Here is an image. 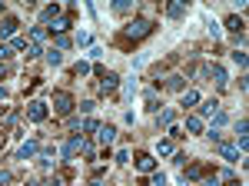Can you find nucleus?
<instances>
[{"label": "nucleus", "mask_w": 249, "mask_h": 186, "mask_svg": "<svg viewBox=\"0 0 249 186\" xmlns=\"http://www.w3.org/2000/svg\"><path fill=\"white\" fill-rule=\"evenodd\" d=\"M153 27H156V23L150 17H136V20H130V23L123 27V37H126V40H143V37L153 34Z\"/></svg>", "instance_id": "f257e3e1"}, {"label": "nucleus", "mask_w": 249, "mask_h": 186, "mask_svg": "<svg viewBox=\"0 0 249 186\" xmlns=\"http://www.w3.org/2000/svg\"><path fill=\"white\" fill-rule=\"evenodd\" d=\"M93 74L100 76V90H103V93H113L116 87H120V76H116L113 70H107V67H100V63H96Z\"/></svg>", "instance_id": "f03ea898"}, {"label": "nucleus", "mask_w": 249, "mask_h": 186, "mask_svg": "<svg viewBox=\"0 0 249 186\" xmlns=\"http://www.w3.org/2000/svg\"><path fill=\"white\" fill-rule=\"evenodd\" d=\"M47 116H50V103H47V100H30V103H27V120L43 123Z\"/></svg>", "instance_id": "7ed1b4c3"}, {"label": "nucleus", "mask_w": 249, "mask_h": 186, "mask_svg": "<svg viewBox=\"0 0 249 186\" xmlns=\"http://www.w3.org/2000/svg\"><path fill=\"white\" fill-rule=\"evenodd\" d=\"M83 149H87V140H83V136L77 133V136H70V143L63 147V153H60V156H63V163H73V160H77Z\"/></svg>", "instance_id": "20e7f679"}, {"label": "nucleus", "mask_w": 249, "mask_h": 186, "mask_svg": "<svg viewBox=\"0 0 249 186\" xmlns=\"http://www.w3.org/2000/svg\"><path fill=\"white\" fill-rule=\"evenodd\" d=\"M203 76H213V80H216V87H219V90H223V87H226V83H230V76H226V70H223V67H219V63H206V67H203Z\"/></svg>", "instance_id": "39448f33"}, {"label": "nucleus", "mask_w": 249, "mask_h": 186, "mask_svg": "<svg viewBox=\"0 0 249 186\" xmlns=\"http://www.w3.org/2000/svg\"><path fill=\"white\" fill-rule=\"evenodd\" d=\"M73 107H77V103H73V96H70V93H53V113L67 116Z\"/></svg>", "instance_id": "423d86ee"}, {"label": "nucleus", "mask_w": 249, "mask_h": 186, "mask_svg": "<svg viewBox=\"0 0 249 186\" xmlns=\"http://www.w3.org/2000/svg\"><path fill=\"white\" fill-rule=\"evenodd\" d=\"M96 140H100L103 147H113L116 143V127L113 123H100V127H96Z\"/></svg>", "instance_id": "0eeeda50"}, {"label": "nucleus", "mask_w": 249, "mask_h": 186, "mask_svg": "<svg viewBox=\"0 0 249 186\" xmlns=\"http://www.w3.org/2000/svg\"><path fill=\"white\" fill-rule=\"evenodd\" d=\"M246 130H249V120L243 116V120L236 123V149H239V153H243V149L249 147V136H246Z\"/></svg>", "instance_id": "6e6552de"}, {"label": "nucleus", "mask_w": 249, "mask_h": 186, "mask_svg": "<svg viewBox=\"0 0 249 186\" xmlns=\"http://www.w3.org/2000/svg\"><path fill=\"white\" fill-rule=\"evenodd\" d=\"M216 110H223V107H219V100H216V96H210V100H199V113H196V116H199V120H206V116H213Z\"/></svg>", "instance_id": "1a4fd4ad"}, {"label": "nucleus", "mask_w": 249, "mask_h": 186, "mask_svg": "<svg viewBox=\"0 0 249 186\" xmlns=\"http://www.w3.org/2000/svg\"><path fill=\"white\" fill-rule=\"evenodd\" d=\"M37 153H40V143H37V140H27V143H20L17 160H34Z\"/></svg>", "instance_id": "9d476101"}, {"label": "nucleus", "mask_w": 249, "mask_h": 186, "mask_svg": "<svg viewBox=\"0 0 249 186\" xmlns=\"http://www.w3.org/2000/svg\"><path fill=\"white\" fill-rule=\"evenodd\" d=\"M70 27H73V20H70V17H57L53 23H50V27H47V34H53V37H60V34H67Z\"/></svg>", "instance_id": "9b49d317"}, {"label": "nucleus", "mask_w": 249, "mask_h": 186, "mask_svg": "<svg viewBox=\"0 0 249 186\" xmlns=\"http://www.w3.org/2000/svg\"><path fill=\"white\" fill-rule=\"evenodd\" d=\"M17 17H3L0 20V40H7V37H14V34H17Z\"/></svg>", "instance_id": "f8f14e48"}, {"label": "nucleus", "mask_w": 249, "mask_h": 186, "mask_svg": "<svg viewBox=\"0 0 249 186\" xmlns=\"http://www.w3.org/2000/svg\"><path fill=\"white\" fill-rule=\"evenodd\" d=\"M136 169H140V173H153V169H156V156L140 153V156H136Z\"/></svg>", "instance_id": "ddd939ff"}, {"label": "nucleus", "mask_w": 249, "mask_h": 186, "mask_svg": "<svg viewBox=\"0 0 249 186\" xmlns=\"http://www.w3.org/2000/svg\"><path fill=\"white\" fill-rule=\"evenodd\" d=\"M226 30H230V34H236V37H243V34H246L243 17H236V14H232V17H226Z\"/></svg>", "instance_id": "4468645a"}, {"label": "nucleus", "mask_w": 249, "mask_h": 186, "mask_svg": "<svg viewBox=\"0 0 249 186\" xmlns=\"http://www.w3.org/2000/svg\"><path fill=\"white\" fill-rule=\"evenodd\" d=\"M219 156H223L226 163H239V149L232 147V143H219Z\"/></svg>", "instance_id": "2eb2a0df"}, {"label": "nucleus", "mask_w": 249, "mask_h": 186, "mask_svg": "<svg viewBox=\"0 0 249 186\" xmlns=\"http://www.w3.org/2000/svg\"><path fill=\"white\" fill-rule=\"evenodd\" d=\"M186 130L190 133H203L206 130V120H199L196 113H190V116H186Z\"/></svg>", "instance_id": "dca6fc26"}, {"label": "nucleus", "mask_w": 249, "mask_h": 186, "mask_svg": "<svg viewBox=\"0 0 249 186\" xmlns=\"http://www.w3.org/2000/svg\"><path fill=\"white\" fill-rule=\"evenodd\" d=\"M43 60H47L50 67H60V63H63V50H57V47H50V50H43Z\"/></svg>", "instance_id": "f3484780"}, {"label": "nucleus", "mask_w": 249, "mask_h": 186, "mask_svg": "<svg viewBox=\"0 0 249 186\" xmlns=\"http://www.w3.org/2000/svg\"><path fill=\"white\" fill-rule=\"evenodd\" d=\"M199 103V93L196 90H183L179 93V107H196Z\"/></svg>", "instance_id": "a211bd4d"}, {"label": "nucleus", "mask_w": 249, "mask_h": 186, "mask_svg": "<svg viewBox=\"0 0 249 186\" xmlns=\"http://www.w3.org/2000/svg\"><path fill=\"white\" fill-rule=\"evenodd\" d=\"M156 153H160V156H176V143H173V140H160V143H156Z\"/></svg>", "instance_id": "6ab92c4d"}, {"label": "nucleus", "mask_w": 249, "mask_h": 186, "mask_svg": "<svg viewBox=\"0 0 249 186\" xmlns=\"http://www.w3.org/2000/svg\"><path fill=\"white\" fill-rule=\"evenodd\" d=\"M166 17H173V20L186 17V3H166Z\"/></svg>", "instance_id": "aec40b11"}, {"label": "nucleus", "mask_w": 249, "mask_h": 186, "mask_svg": "<svg viewBox=\"0 0 249 186\" xmlns=\"http://www.w3.org/2000/svg\"><path fill=\"white\" fill-rule=\"evenodd\" d=\"M166 90H179V93H183V90H186V80H183V76H179V74L166 76Z\"/></svg>", "instance_id": "412c9836"}, {"label": "nucleus", "mask_w": 249, "mask_h": 186, "mask_svg": "<svg viewBox=\"0 0 249 186\" xmlns=\"http://www.w3.org/2000/svg\"><path fill=\"white\" fill-rule=\"evenodd\" d=\"M57 17H60V7H57V3H47V7L40 10V20H50V23H53Z\"/></svg>", "instance_id": "4be33fe9"}, {"label": "nucleus", "mask_w": 249, "mask_h": 186, "mask_svg": "<svg viewBox=\"0 0 249 186\" xmlns=\"http://www.w3.org/2000/svg\"><path fill=\"white\" fill-rule=\"evenodd\" d=\"M143 100H146V110H150V113L160 110V96H156V90H146V93H143Z\"/></svg>", "instance_id": "5701e85b"}, {"label": "nucleus", "mask_w": 249, "mask_h": 186, "mask_svg": "<svg viewBox=\"0 0 249 186\" xmlns=\"http://www.w3.org/2000/svg\"><path fill=\"white\" fill-rule=\"evenodd\" d=\"M173 120H176V110H173V107L160 110V127H173Z\"/></svg>", "instance_id": "b1692460"}, {"label": "nucleus", "mask_w": 249, "mask_h": 186, "mask_svg": "<svg viewBox=\"0 0 249 186\" xmlns=\"http://www.w3.org/2000/svg\"><path fill=\"white\" fill-rule=\"evenodd\" d=\"M199 176H203V167H199V163H193V167L183 173V183H186V180H199Z\"/></svg>", "instance_id": "393cba45"}, {"label": "nucleus", "mask_w": 249, "mask_h": 186, "mask_svg": "<svg viewBox=\"0 0 249 186\" xmlns=\"http://www.w3.org/2000/svg\"><path fill=\"white\" fill-rule=\"evenodd\" d=\"M73 43H77V47H93V37H90L87 30H80L77 37H73Z\"/></svg>", "instance_id": "a878e982"}, {"label": "nucleus", "mask_w": 249, "mask_h": 186, "mask_svg": "<svg viewBox=\"0 0 249 186\" xmlns=\"http://www.w3.org/2000/svg\"><path fill=\"white\" fill-rule=\"evenodd\" d=\"M199 186H219V173H203L199 176Z\"/></svg>", "instance_id": "bb28decb"}, {"label": "nucleus", "mask_w": 249, "mask_h": 186, "mask_svg": "<svg viewBox=\"0 0 249 186\" xmlns=\"http://www.w3.org/2000/svg\"><path fill=\"white\" fill-rule=\"evenodd\" d=\"M130 10H133V3H130V0H116V3H113V14H120V17H123V14H130Z\"/></svg>", "instance_id": "cd10ccee"}, {"label": "nucleus", "mask_w": 249, "mask_h": 186, "mask_svg": "<svg viewBox=\"0 0 249 186\" xmlns=\"http://www.w3.org/2000/svg\"><path fill=\"white\" fill-rule=\"evenodd\" d=\"M40 169H43V173H50V169L57 167V160H53V156H50V153H47V156H40V163H37Z\"/></svg>", "instance_id": "c85d7f7f"}, {"label": "nucleus", "mask_w": 249, "mask_h": 186, "mask_svg": "<svg viewBox=\"0 0 249 186\" xmlns=\"http://www.w3.org/2000/svg\"><path fill=\"white\" fill-rule=\"evenodd\" d=\"M232 63H236V67H239V70H243V67H246V50H232Z\"/></svg>", "instance_id": "c756f323"}, {"label": "nucleus", "mask_w": 249, "mask_h": 186, "mask_svg": "<svg viewBox=\"0 0 249 186\" xmlns=\"http://www.w3.org/2000/svg\"><path fill=\"white\" fill-rule=\"evenodd\" d=\"M87 74H93V67H90V63H83V60H80L77 67H73V76H87Z\"/></svg>", "instance_id": "7c9ffc66"}, {"label": "nucleus", "mask_w": 249, "mask_h": 186, "mask_svg": "<svg viewBox=\"0 0 249 186\" xmlns=\"http://www.w3.org/2000/svg\"><path fill=\"white\" fill-rule=\"evenodd\" d=\"M47 37V27H30V40L37 43V40H43Z\"/></svg>", "instance_id": "2f4dec72"}, {"label": "nucleus", "mask_w": 249, "mask_h": 186, "mask_svg": "<svg viewBox=\"0 0 249 186\" xmlns=\"http://www.w3.org/2000/svg\"><path fill=\"white\" fill-rule=\"evenodd\" d=\"M67 47H73V37H67V34H60V37H57V50H67Z\"/></svg>", "instance_id": "473e14b6"}, {"label": "nucleus", "mask_w": 249, "mask_h": 186, "mask_svg": "<svg viewBox=\"0 0 249 186\" xmlns=\"http://www.w3.org/2000/svg\"><path fill=\"white\" fill-rule=\"evenodd\" d=\"M150 186H166V176H163V173H150Z\"/></svg>", "instance_id": "72a5a7b5"}, {"label": "nucleus", "mask_w": 249, "mask_h": 186, "mask_svg": "<svg viewBox=\"0 0 249 186\" xmlns=\"http://www.w3.org/2000/svg\"><path fill=\"white\" fill-rule=\"evenodd\" d=\"M96 127H100V123H96L93 116H90V120H83V123H80V130H83V133H93Z\"/></svg>", "instance_id": "f704fd0d"}, {"label": "nucleus", "mask_w": 249, "mask_h": 186, "mask_svg": "<svg viewBox=\"0 0 249 186\" xmlns=\"http://www.w3.org/2000/svg\"><path fill=\"white\" fill-rule=\"evenodd\" d=\"M133 90H136V83H133V80H126V83H123V100H130Z\"/></svg>", "instance_id": "c9c22d12"}, {"label": "nucleus", "mask_w": 249, "mask_h": 186, "mask_svg": "<svg viewBox=\"0 0 249 186\" xmlns=\"http://www.w3.org/2000/svg\"><path fill=\"white\" fill-rule=\"evenodd\" d=\"M113 160H116V163H130V149H116Z\"/></svg>", "instance_id": "e433bc0d"}, {"label": "nucleus", "mask_w": 249, "mask_h": 186, "mask_svg": "<svg viewBox=\"0 0 249 186\" xmlns=\"http://www.w3.org/2000/svg\"><path fill=\"white\" fill-rule=\"evenodd\" d=\"M14 50H10V43H0V60H10Z\"/></svg>", "instance_id": "4c0bfd02"}, {"label": "nucleus", "mask_w": 249, "mask_h": 186, "mask_svg": "<svg viewBox=\"0 0 249 186\" xmlns=\"http://www.w3.org/2000/svg\"><path fill=\"white\" fill-rule=\"evenodd\" d=\"M210 34H213L216 40H219V37H223V27H219V23H213V20H210Z\"/></svg>", "instance_id": "58836bf2"}, {"label": "nucleus", "mask_w": 249, "mask_h": 186, "mask_svg": "<svg viewBox=\"0 0 249 186\" xmlns=\"http://www.w3.org/2000/svg\"><path fill=\"white\" fill-rule=\"evenodd\" d=\"M80 110H83V113H93L96 103H93V100H83V103H80Z\"/></svg>", "instance_id": "ea45409f"}, {"label": "nucleus", "mask_w": 249, "mask_h": 186, "mask_svg": "<svg viewBox=\"0 0 249 186\" xmlns=\"http://www.w3.org/2000/svg\"><path fill=\"white\" fill-rule=\"evenodd\" d=\"M10 183V173H0V186H7Z\"/></svg>", "instance_id": "a19ab883"}, {"label": "nucleus", "mask_w": 249, "mask_h": 186, "mask_svg": "<svg viewBox=\"0 0 249 186\" xmlns=\"http://www.w3.org/2000/svg\"><path fill=\"white\" fill-rule=\"evenodd\" d=\"M90 186H103V183H100V180H96V176H93V180H90Z\"/></svg>", "instance_id": "79ce46f5"}, {"label": "nucleus", "mask_w": 249, "mask_h": 186, "mask_svg": "<svg viewBox=\"0 0 249 186\" xmlns=\"http://www.w3.org/2000/svg\"><path fill=\"white\" fill-rule=\"evenodd\" d=\"M226 186H243V183H239V180H230V183H226Z\"/></svg>", "instance_id": "37998d69"}, {"label": "nucleus", "mask_w": 249, "mask_h": 186, "mask_svg": "<svg viewBox=\"0 0 249 186\" xmlns=\"http://www.w3.org/2000/svg\"><path fill=\"white\" fill-rule=\"evenodd\" d=\"M0 100H7V90H3V87H0Z\"/></svg>", "instance_id": "c03bdc74"}, {"label": "nucleus", "mask_w": 249, "mask_h": 186, "mask_svg": "<svg viewBox=\"0 0 249 186\" xmlns=\"http://www.w3.org/2000/svg\"><path fill=\"white\" fill-rule=\"evenodd\" d=\"M3 10H7V7H3V3H0V14H3Z\"/></svg>", "instance_id": "a18cd8bd"}]
</instances>
